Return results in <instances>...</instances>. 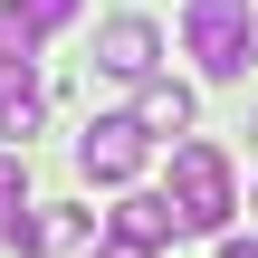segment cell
Returning a JSON list of instances; mask_svg holds the SVG:
<instances>
[{
  "mask_svg": "<svg viewBox=\"0 0 258 258\" xmlns=\"http://www.w3.org/2000/svg\"><path fill=\"white\" fill-rule=\"evenodd\" d=\"M182 38H191V57H201V77H249L258 57V10L249 0H182Z\"/></svg>",
  "mask_w": 258,
  "mask_h": 258,
  "instance_id": "1",
  "label": "cell"
},
{
  "mask_svg": "<svg viewBox=\"0 0 258 258\" xmlns=\"http://www.w3.org/2000/svg\"><path fill=\"white\" fill-rule=\"evenodd\" d=\"M230 153L220 144H172V220L191 230V239H211V230H230Z\"/></svg>",
  "mask_w": 258,
  "mask_h": 258,
  "instance_id": "2",
  "label": "cell"
},
{
  "mask_svg": "<svg viewBox=\"0 0 258 258\" xmlns=\"http://www.w3.org/2000/svg\"><path fill=\"white\" fill-rule=\"evenodd\" d=\"M144 153H153L144 115H96V124L77 134V172H86V182H134Z\"/></svg>",
  "mask_w": 258,
  "mask_h": 258,
  "instance_id": "3",
  "label": "cell"
},
{
  "mask_svg": "<svg viewBox=\"0 0 258 258\" xmlns=\"http://www.w3.org/2000/svg\"><path fill=\"white\" fill-rule=\"evenodd\" d=\"M153 48H163V38H153V19H105V29H96V67H105V77H124V86H144V77H153Z\"/></svg>",
  "mask_w": 258,
  "mask_h": 258,
  "instance_id": "4",
  "label": "cell"
},
{
  "mask_svg": "<svg viewBox=\"0 0 258 258\" xmlns=\"http://www.w3.org/2000/svg\"><path fill=\"white\" fill-rule=\"evenodd\" d=\"M115 230H124V239H144V249L182 239V220H172V191H124V201H115Z\"/></svg>",
  "mask_w": 258,
  "mask_h": 258,
  "instance_id": "5",
  "label": "cell"
},
{
  "mask_svg": "<svg viewBox=\"0 0 258 258\" xmlns=\"http://www.w3.org/2000/svg\"><path fill=\"white\" fill-rule=\"evenodd\" d=\"M38 105H48V96H38L29 57H0V134H19V144H29V134H38Z\"/></svg>",
  "mask_w": 258,
  "mask_h": 258,
  "instance_id": "6",
  "label": "cell"
},
{
  "mask_svg": "<svg viewBox=\"0 0 258 258\" xmlns=\"http://www.w3.org/2000/svg\"><path fill=\"white\" fill-rule=\"evenodd\" d=\"M134 115H144V134H191V86H172V77H144V96H134Z\"/></svg>",
  "mask_w": 258,
  "mask_h": 258,
  "instance_id": "7",
  "label": "cell"
},
{
  "mask_svg": "<svg viewBox=\"0 0 258 258\" xmlns=\"http://www.w3.org/2000/svg\"><path fill=\"white\" fill-rule=\"evenodd\" d=\"M29 230V163L19 153H0V249Z\"/></svg>",
  "mask_w": 258,
  "mask_h": 258,
  "instance_id": "8",
  "label": "cell"
},
{
  "mask_svg": "<svg viewBox=\"0 0 258 258\" xmlns=\"http://www.w3.org/2000/svg\"><path fill=\"white\" fill-rule=\"evenodd\" d=\"M77 239H86V211H67V201H57V211H38V220H29V230H19V249H77Z\"/></svg>",
  "mask_w": 258,
  "mask_h": 258,
  "instance_id": "9",
  "label": "cell"
},
{
  "mask_svg": "<svg viewBox=\"0 0 258 258\" xmlns=\"http://www.w3.org/2000/svg\"><path fill=\"white\" fill-rule=\"evenodd\" d=\"M10 10H19V29H29V38H57V29L77 19V0H10Z\"/></svg>",
  "mask_w": 258,
  "mask_h": 258,
  "instance_id": "10",
  "label": "cell"
},
{
  "mask_svg": "<svg viewBox=\"0 0 258 258\" xmlns=\"http://www.w3.org/2000/svg\"><path fill=\"white\" fill-rule=\"evenodd\" d=\"M105 258H153V249H144V239H124V230H115V239H105Z\"/></svg>",
  "mask_w": 258,
  "mask_h": 258,
  "instance_id": "11",
  "label": "cell"
},
{
  "mask_svg": "<svg viewBox=\"0 0 258 258\" xmlns=\"http://www.w3.org/2000/svg\"><path fill=\"white\" fill-rule=\"evenodd\" d=\"M220 258H258V249H249V239H230V249H220Z\"/></svg>",
  "mask_w": 258,
  "mask_h": 258,
  "instance_id": "12",
  "label": "cell"
}]
</instances>
